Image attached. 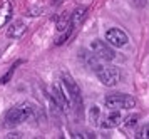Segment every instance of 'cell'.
<instances>
[{
    "mask_svg": "<svg viewBox=\"0 0 149 139\" xmlns=\"http://www.w3.org/2000/svg\"><path fill=\"white\" fill-rule=\"evenodd\" d=\"M19 64H20V62H17V64H15V66L12 67V69H10V71H8L7 74H5V75H3V77H0V84H7L8 80L12 79V75H14V69H15L17 66H19Z\"/></svg>",
    "mask_w": 149,
    "mask_h": 139,
    "instance_id": "obj_14",
    "label": "cell"
},
{
    "mask_svg": "<svg viewBox=\"0 0 149 139\" xmlns=\"http://www.w3.org/2000/svg\"><path fill=\"white\" fill-rule=\"evenodd\" d=\"M104 106L107 109H117V111H121V109H132L136 106V99L132 96L122 94V92L111 94V96H107L104 99Z\"/></svg>",
    "mask_w": 149,
    "mask_h": 139,
    "instance_id": "obj_3",
    "label": "cell"
},
{
    "mask_svg": "<svg viewBox=\"0 0 149 139\" xmlns=\"http://www.w3.org/2000/svg\"><path fill=\"white\" fill-rule=\"evenodd\" d=\"M136 139H149V126H144V127H141L137 133H136V136H134Z\"/></svg>",
    "mask_w": 149,
    "mask_h": 139,
    "instance_id": "obj_13",
    "label": "cell"
},
{
    "mask_svg": "<svg viewBox=\"0 0 149 139\" xmlns=\"http://www.w3.org/2000/svg\"><path fill=\"white\" fill-rule=\"evenodd\" d=\"M122 121V116L121 112L117 111V109H111V112L106 116V117H102L101 121V127H106V129H112V127H117L121 124Z\"/></svg>",
    "mask_w": 149,
    "mask_h": 139,
    "instance_id": "obj_8",
    "label": "cell"
},
{
    "mask_svg": "<svg viewBox=\"0 0 149 139\" xmlns=\"http://www.w3.org/2000/svg\"><path fill=\"white\" fill-rule=\"evenodd\" d=\"M86 13H87V8L86 7H77L72 15H70V22H72V25H79L82 20L86 19Z\"/></svg>",
    "mask_w": 149,
    "mask_h": 139,
    "instance_id": "obj_11",
    "label": "cell"
},
{
    "mask_svg": "<svg viewBox=\"0 0 149 139\" xmlns=\"http://www.w3.org/2000/svg\"><path fill=\"white\" fill-rule=\"evenodd\" d=\"M10 17H12V3L10 2H5V3H2V7H0V29L3 25H7Z\"/></svg>",
    "mask_w": 149,
    "mask_h": 139,
    "instance_id": "obj_10",
    "label": "cell"
},
{
    "mask_svg": "<svg viewBox=\"0 0 149 139\" xmlns=\"http://www.w3.org/2000/svg\"><path fill=\"white\" fill-rule=\"evenodd\" d=\"M62 84L65 87V92L69 96V101L70 104H74L75 107H82V96H81V89L77 86V82L72 79V75L69 72H64L62 74Z\"/></svg>",
    "mask_w": 149,
    "mask_h": 139,
    "instance_id": "obj_4",
    "label": "cell"
},
{
    "mask_svg": "<svg viewBox=\"0 0 149 139\" xmlns=\"http://www.w3.org/2000/svg\"><path fill=\"white\" fill-rule=\"evenodd\" d=\"M137 119H139V116H129L127 119H126V122H124V126L126 127H134L136 124H137Z\"/></svg>",
    "mask_w": 149,
    "mask_h": 139,
    "instance_id": "obj_15",
    "label": "cell"
},
{
    "mask_svg": "<svg viewBox=\"0 0 149 139\" xmlns=\"http://www.w3.org/2000/svg\"><path fill=\"white\" fill-rule=\"evenodd\" d=\"M91 50H92L95 57L99 60H102V62H111V60H114V57H116L114 49H111V47H109L106 42H102V40H94V42L91 44Z\"/></svg>",
    "mask_w": 149,
    "mask_h": 139,
    "instance_id": "obj_5",
    "label": "cell"
},
{
    "mask_svg": "<svg viewBox=\"0 0 149 139\" xmlns=\"http://www.w3.org/2000/svg\"><path fill=\"white\" fill-rule=\"evenodd\" d=\"M106 40L114 47H124L129 42L127 35L122 32L121 29H116V27L109 29L107 32H106Z\"/></svg>",
    "mask_w": 149,
    "mask_h": 139,
    "instance_id": "obj_7",
    "label": "cell"
},
{
    "mask_svg": "<svg viewBox=\"0 0 149 139\" xmlns=\"http://www.w3.org/2000/svg\"><path fill=\"white\" fill-rule=\"evenodd\" d=\"M95 75L97 79L101 80L106 87H114L119 79H121V74H119V69L114 66H104V64H97L94 67Z\"/></svg>",
    "mask_w": 149,
    "mask_h": 139,
    "instance_id": "obj_1",
    "label": "cell"
},
{
    "mask_svg": "<svg viewBox=\"0 0 149 139\" xmlns=\"http://www.w3.org/2000/svg\"><path fill=\"white\" fill-rule=\"evenodd\" d=\"M99 116H101V109L97 106H94L91 109V122H94V124H99Z\"/></svg>",
    "mask_w": 149,
    "mask_h": 139,
    "instance_id": "obj_12",
    "label": "cell"
},
{
    "mask_svg": "<svg viewBox=\"0 0 149 139\" xmlns=\"http://www.w3.org/2000/svg\"><path fill=\"white\" fill-rule=\"evenodd\" d=\"M52 97H54L55 104L61 107L62 111H65V112H67L69 109H70V101H69V96H67V92H65L64 84L55 82L54 86H52Z\"/></svg>",
    "mask_w": 149,
    "mask_h": 139,
    "instance_id": "obj_6",
    "label": "cell"
},
{
    "mask_svg": "<svg viewBox=\"0 0 149 139\" xmlns=\"http://www.w3.org/2000/svg\"><path fill=\"white\" fill-rule=\"evenodd\" d=\"M25 30H27V27H25V24L24 22H14V24H10V27H8L7 30V37H10V39H20L22 35L25 34Z\"/></svg>",
    "mask_w": 149,
    "mask_h": 139,
    "instance_id": "obj_9",
    "label": "cell"
},
{
    "mask_svg": "<svg viewBox=\"0 0 149 139\" xmlns=\"http://www.w3.org/2000/svg\"><path fill=\"white\" fill-rule=\"evenodd\" d=\"M32 106L30 104H19L15 106L14 109H10L7 114H5V126L12 127V126H17L24 121H27L30 116H32Z\"/></svg>",
    "mask_w": 149,
    "mask_h": 139,
    "instance_id": "obj_2",
    "label": "cell"
}]
</instances>
